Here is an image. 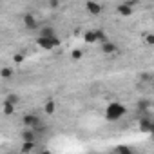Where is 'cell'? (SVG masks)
<instances>
[{"instance_id":"obj_1","label":"cell","mask_w":154,"mask_h":154,"mask_svg":"<svg viewBox=\"0 0 154 154\" xmlns=\"http://www.w3.org/2000/svg\"><path fill=\"white\" fill-rule=\"evenodd\" d=\"M125 112H127L125 105H122L120 102H111L105 109V120L107 122H118V120H122V116H125Z\"/></svg>"},{"instance_id":"obj_2","label":"cell","mask_w":154,"mask_h":154,"mask_svg":"<svg viewBox=\"0 0 154 154\" xmlns=\"http://www.w3.org/2000/svg\"><path fill=\"white\" fill-rule=\"evenodd\" d=\"M22 123H24V127L26 129H31V131H36L40 125H42V118L38 116V114H24V118H22Z\"/></svg>"},{"instance_id":"obj_3","label":"cell","mask_w":154,"mask_h":154,"mask_svg":"<svg viewBox=\"0 0 154 154\" xmlns=\"http://www.w3.org/2000/svg\"><path fill=\"white\" fill-rule=\"evenodd\" d=\"M36 44H38L42 49H45V51H53V49H56L62 42H60L58 36H54V38H42V36H38V38H36Z\"/></svg>"},{"instance_id":"obj_4","label":"cell","mask_w":154,"mask_h":154,"mask_svg":"<svg viewBox=\"0 0 154 154\" xmlns=\"http://www.w3.org/2000/svg\"><path fill=\"white\" fill-rule=\"evenodd\" d=\"M22 22H24V27L26 29H36L38 27V22H36V18L31 13H24L22 15Z\"/></svg>"},{"instance_id":"obj_5","label":"cell","mask_w":154,"mask_h":154,"mask_svg":"<svg viewBox=\"0 0 154 154\" xmlns=\"http://www.w3.org/2000/svg\"><path fill=\"white\" fill-rule=\"evenodd\" d=\"M152 129H154L152 120H150L149 116H141V118H140V131H143V132H150Z\"/></svg>"},{"instance_id":"obj_6","label":"cell","mask_w":154,"mask_h":154,"mask_svg":"<svg viewBox=\"0 0 154 154\" xmlns=\"http://www.w3.org/2000/svg\"><path fill=\"white\" fill-rule=\"evenodd\" d=\"M102 51H103L105 54H111V56H112V54H116V53H118V45H116L114 42L107 40V42H103V44H102Z\"/></svg>"},{"instance_id":"obj_7","label":"cell","mask_w":154,"mask_h":154,"mask_svg":"<svg viewBox=\"0 0 154 154\" xmlns=\"http://www.w3.org/2000/svg\"><path fill=\"white\" fill-rule=\"evenodd\" d=\"M22 143H36V132L31 129L22 131Z\"/></svg>"},{"instance_id":"obj_8","label":"cell","mask_w":154,"mask_h":154,"mask_svg":"<svg viewBox=\"0 0 154 154\" xmlns=\"http://www.w3.org/2000/svg\"><path fill=\"white\" fill-rule=\"evenodd\" d=\"M85 9L89 15H100L102 13V4L98 2H85Z\"/></svg>"},{"instance_id":"obj_9","label":"cell","mask_w":154,"mask_h":154,"mask_svg":"<svg viewBox=\"0 0 154 154\" xmlns=\"http://www.w3.org/2000/svg\"><path fill=\"white\" fill-rule=\"evenodd\" d=\"M4 103H8V105H13V107H17L18 103H20V94H17V93H9L6 98H4Z\"/></svg>"},{"instance_id":"obj_10","label":"cell","mask_w":154,"mask_h":154,"mask_svg":"<svg viewBox=\"0 0 154 154\" xmlns=\"http://www.w3.org/2000/svg\"><path fill=\"white\" fill-rule=\"evenodd\" d=\"M44 112H45L47 116H53V114L56 112V102H54V100H47L45 105H44Z\"/></svg>"},{"instance_id":"obj_11","label":"cell","mask_w":154,"mask_h":154,"mask_svg":"<svg viewBox=\"0 0 154 154\" xmlns=\"http://www.w3.org/2000/svg\"><path fill=\"white\" fill-rule=\"evenodd\" d=\"M116 11H118V15H122V17H131V15H132V8H131V6H127L125 2H123V4H120V6L116 8Z\"/></svg>"},{"instance_id":"obj_12","label":"cell","mask_w":154,"mask_h":154,"mask_svg":"<svg viewBox=\"0 0 154 154\" xmlns=\"http://www.w3.org/2000/svg\"><path fill=\"white\" fill-rule=\"evenodd\" d=\"M38 36H42V38H54L56 33H54V29H53L51 26H45V27L40 29V35H38Z\"/></svg>"},{"instance_id":"obj_13","label":"cell","mask_w":154,"mask_h":154,"mask_svg":"<svg viewBox=\"0 0 154 154\" xmlns=\"http://www.w3.org/2000/svg\"><path fill=\"white\" fill-rule=\"evenodd\" d=\"M84 42H85V44H96L94 29H91V31H85V33H84Z\"/></svg>"},{"instance_id":"obj_14","label":"cell","mask_w":154,"mask_h":154,"mask_svg":"<svg viewBox=\"0 0 154 154\" xmlns=\"http://www.w3.org/2000/svg\"><path fill=\"white\" fill-rule=\"evenodd\" d=\"M94 35H96V44H103V42H107V40H109L103 29H94Z\"/></svg>"},{"instance_id":"obj_15","label":"cell","mask_w":154,"mask_h":154,"mask_svg":"<svg viewBox=\"0 0 154 154\" xmlns=\"http://www.w3.org/2000/svg\"><path fill=\"white\" fill-rule=\"evenodd\" d=\"M0 76H2V78H13V69L11 67H2L0 69Z\"/></svg>"},{"instance_id":"obj_16","label":"cell","mask_w":154,"mask_h":154,"mask_svg":"<svg viewBox=\"0 0 154 154\" xmlns=\"http://www.w3.org/2000/svg\"><path fill=\"white\" fill-rule=\"evenodd\" d=\"M114 152H116V154H134V152H132V150H131L127 145H118Z\"/></svg>"},{"instance_id":"obj_17","label":"cell","mask_w":154,"mask_h":154,"mask_svg":"<svg viewBox=\"0 0 154 154\" xmlns=\"http://www.w3.org/2000/svg\"><path fill=\"white\" fill-rule=\"evenodd\" d=\"M71 58H72V60H82V58H84V51H82V49H74V51L71 53Z\"/></svg>"},{"instance_id":"obj_18","label":"cell","mask_w":154,"mask_h":154,"mask_svg":"<svg viewBox=\"0 0 154 154\" xmlns=\"http://www.w3.org/2000/svg\"><path fill=\"white\" fill-rule=\"evenodd\" d=\"M35 145H36V143H22V154L31 152V150L35 149Z\"/></svg>"},{"instance_id":"obj_19","label":"cell","mask_w":154,"mask_h":154,"mask_svg":"<svg viewBox=\"0 0 154 154\" xmlns=\"http://www.w3.org/2000/svg\"><path fill=\"white\" fill-rule=\"evenodd\" d=\"M13 112H15V107H13V105H8V103H4V114H6V116H11Z\"/></svg>"},{"instance_id":"obj_20","label":"cell","mask_w":154,"mask_h":154,"mask_svg":"<svg viewBox=\"0 0 154 154\" xmlns=\"http://www.w3.org/2000/svg\"><path fill=\"white\" fill-rule=\"evenodd\" d=\"M24 58H26V54H22V53H17V54L13 56V60H15L17 63H22V62H24Z\"/></svg>"},{"instance_id":"obj_21","label":"cell","mask_w":154,"mask_h":154,"mask_svg":"<svg viewBox=\"0 0 154 154\" xmlns=\"http://www.w3.org/2000/svg\"><path fill=\"white\" fill-rule=\"evenodd\" d=\"M147 107H150V103H149V100H141V102H138V109H147Z\"/></svg>"},{"instance_id":"obj_22","label":"cell","mask_w":154,"mask_h":154,"mask_svg":"<svg viewBox=\"0 0 154 154\" xmlns=\"http://www.w3.org/2000/svg\"><path fill=\"white\" fill-rule=\"evenodd\" d=\"M58 6H60V2H58V0H51V2H49V8H51V9H56Z\"/></svg>"},{"instance_id":"obj_23","label":"cell","mask_w":154,"mask_h":154,"mask_svg":"<svg viewBox=\"0 0 154 154\" xmlns=\"http://www.w3.org/2000/svg\"><path fill=\"white\" fill-rule=\"evenodd\" d=\"M145 42H147V45H152V44H154V36H152V35H147Z\"/></svg>"},{"instance_id":"obj_24","label":"cell","mask_w":154,"mask_h":154,"mask_svg":"<svg viewBox=\"0 0 154 154\" xmlns=\"http://www.w3.org/2000/svg\"><path fill=\"white\" fill-rule=\"evenodd\" d=\"M38 154H53V152H51V150H47V149H44V150H40Z\"/></svg>"}]
</instances>
